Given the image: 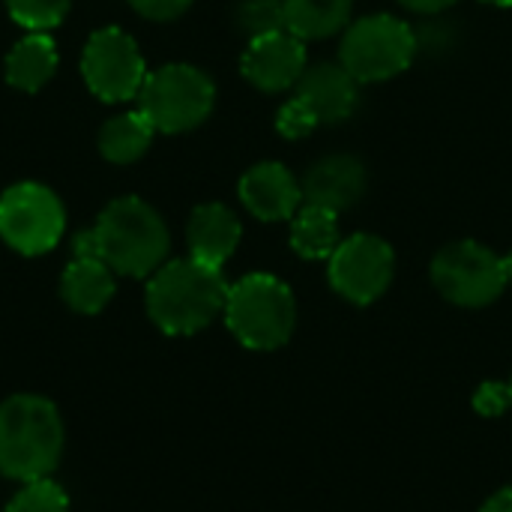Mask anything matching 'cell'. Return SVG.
I'll return each instance as SVG.
<instances>
[{
    "instance_id": "obj_1",
    "label": "cell",
    "mask_w": 512,
    "mask_h": 512,
    "mask_svg": "<svg viewBox=\"0 0 512 512\" xmlns=\"http://www.w3.org/2000/svg\"><path fill=\"white\" fill-rule=\"evenodd\" d=\"M228 282L222 270L195 258L162 264L147 285V312L168 336H192L225 312Z\"/></svg>"
},
{
    "instance_id": "obj_2",
    "label": "cell",
    "mask_w": 512,
    "mask_h": 512,
    "mask_svg": "<svg viewBox=\"0 0 512 512\" xmlns=\"http://www.w3.org/2000/svg\"><path fill=\"white\" fill-rule=\"evenodd\" d=\"M63 453V420L45 396L21 393L0 405V474L9 480L48 477Z\"/></svg>"
},
{
    "instance_id": "obj_3",
    "label": "cell",
    "mask_w": 512,
    "mask_h": 512,
    "mask_svg": "<svg viewBox=\"0 0 512 512\" xmlns=\"http://www.w3.org/2000/svg\"><path fill=\"white\" fill-rule=\"evenodd\" d=\"M99 261H105L120 276H153L168 255L171 237L162 216L141 198H117L111 201L96 225Z\"/></svg>"
},
{
    "instance_id": "obj_4",
    "label": "cell",
    "mask_w": 512,
    "mask_h": 512,
    "mask_svg": "<svg viewBox=\"0 0 512 512\" xmlns=\"http://www.w3.org/2000/svg\"><path fill=\"white\" fill-rule=\"evenodd\" d=\"M225 321L240 345L252 351H276L294 333L297 303L282 279L252 273L228 288Z\"/></svg>"
},
{
    "instance_id": "obj_5",
    "label": "cell",
    "mask_w": 512,
    "mask_h": 512,
    "mask_svg": "<svg viewBox=\"0 0 512 512\" xmlns=\"http://www.w3.org/2000/svg\"><path fill=\"white\" fill-rule=\"evenodd\" d=\"M138 99V111L150 120L156 132H189L201 126L216 102V87L207 78V72L186 66V63H171L147 75Z\"/></svg>"
},
{
    "instance_id": "obj_6",
    "label": "cell",
    "mask_w": 512,
    "mask_h": 512,
    "mask_svg": "<svg viewBox=\"0 0 512 512\" xmlns=\"http://www.w3.org/2000/svg\"><path fill=\"white\" fill-rule=\"evenodd\" d=\"M417 33L393 15H369L345 30L339 60L360 81H387L417 57Z\"/></svg>"
},
{
    "instance_id": "obj_7",
    "label": "cell",
    "mask_w": 512,
    "mask_h": 512,
    "mask_svg": "<svg viewBox=\"0 0 512 512\" xmlns=\"http://www.w3.org/2000/svg\"><path fill=\"white\" fill-rule=\"evenodd\" d=\"M432 282L435 288L456 306L480 309L495 303L507 288V264L492 249L459 240L444 246L432 261Z\"/></svg>"
},
{
    "instance_id": "obj_8",
    "label": "cell",
    "mask_w": 512,
    "mask_h": 512,
    "mask_svg": "<svg viewBox=\"0 0 512 512\" xmlns=\"http://www.w3.org/2000/svg\"><path fill=\"white\" fill-rule=\"evenodd\" d=\"M66 228L60 198L39 183H18L0 195V237L21 255L51 252Z\"/></svg>"
},
{
    "instance_id": "obj_9",
    "label": "cell",
    "mask_w": 512,
    "mask_h": 512,
    "mask_svg": "<svg viewBox=\"0 0 512 512\" xmlns=\"http://www.w3.org/2000/svg\"><path fill=\"white\" fill-rule=\"evenodd\" d=\"M81 75L93 96H99L102 102H126L141 93L147 81V66L126 30L102 27L84 45Z\"/></svg>"
},
{
    "instance_id": "obj_10",
    "label": "cell",
    "mask_w": 512,
    "mask_h": 512,
    "mask_svg": "<svg viewBox=\"0 0 512 512\" xmlns=\"http://www.w3.org/2000/svg\"><path fill=\"white\" fill-rule=\"evenodd\" d=\"M396 255L387 240L375 234H354L330 255V285L339 297L369 306L393 282Z\"/></svg>"
},
{
    "instance_id": "obj_11",
    "label": "cell",
    "mask_w": 512,
    "mask_h": 512,
    "mask_svg": "<svg viewBox=\"0 0 512 512\" xmlns=\"http://www.w3.org/2000/svg\"><path fill=\"white\" fill-rule=\"evenodd\" d=\"M240 69L252 87L264 93H282L294 87L306 72V42L291 30L255 36L243 54Z\"/></svg>"
},
{
    "instance_id": "obj_12",
    "label": "cell",
    "mask_w": 512,
    "mask_h": 512,
    "mask_svg": "<svg viewBox=\"0 0 512 512\" xmlns=\"http://www.w3.org/2000/svg\"><path fill=\"white\" fill-rule=\"evenodd\" d=\"M240 201L243 207L261 222H282L291 219L303 201V186L297 177L279 162H261L249 168L240 180Z\"/></svg>"
},
{
    "instance_id": "obj_13",
    "label": "cell",
    "mask_w": 512,
    "mask_h": 512,
    "mask_svg": "<svg viewBox=\"0 0 512 512\" xmlns=\"http://www.w3.org/2000/svg\"><path fill=\"white\" fill-rule=\"evenodd\" d=\"M366 168L360 159L354 156H324L321 162H315L309 171H306V180H303V201L306 204H315V207H324V210H333V213H342L348 207H354L363 192H366Z\"/></svg>"
},
{
    "instance_id": "obj_14",
    "label": "cell",
    "mask_w": 512,
    "mask_h": 512,
    "mask_svg": "<svg viewBox=\"0 0 512 512\" xmlns=\"http://www.w3.org/2000/svg\"><path fill=\"white\" fill-rule=\"evenodd\" d=\"M357 84L360 81L342 63H318L306 66V72L294 84V96H300L321 123H342L357 108Z\"/></svg>"
},
{
    "instance_id": "obj_15",
    "label": "cell",
    "mask_w": 512,
    "mask_h": 512,
    "mask_svg": "<svg viewBox=\"0 0 512 512\" xmlns=\"http://www.w3.org/2000/svg\"><path fill=\"white\" fill-rule=\"evenodd\" d=\"M240 234H243L240 219L225 204H201L189 216V228H186L189 255L207 267L222 270V264L234 255Z\"/></svg>"
},
{
    "instance_id": "obj_16",
    "label": "cell",
    "mask_w": 512,
    "mask_h": 512,
    "mask_svg": "<svg viewBox=\"0 0 512 512\" xmlns=\"http://www.w3.org/2000/svg\"><path fill=\"white\" fill-rule=\"evenodd\" d=\"M60 294L69 309L96 315L114 297V270L99 258H75L60 279Z\"/></svg>"
},
{
    "instance_id": "obj_17",
    "label": "cell",
    "mask_w": 512,
    "mask_h": 512,
    "mask_svg": "<svg viewBox=\"0 0 512 512\" xmlns=\"http://www.w3.org/2000/svg\"><path fill=\"white\" fill-rule=\"evenodd\" d=\"M57 72V48L48 33H30L6 54V81L24 93H36Z\"/></svg>"
},
{
    "instance_id": "obj_18",
    "label": "cell",
    "mask_w": 512,
    "mask_h": 512,
    "mask_svg": "<svg viewBox=\"0 0 512 512\" xmlns=\"http://www.w3.org/2000/svg\"><path fill=\"white\" fill-rule=\"evenodd\" d=\"M339 213L315 207V204H303L294 213V225H291V249L306 258V261H330V255L339 249Z\"/></svg>"
},
{
    "instance_id": "obj_19",
    "label": "cell",
    "mask_w": 512,
    "mask_h": 512,
    "mask_svg": "<svg viewBox=\"0 0 512 512\" xmlns=\"http://www.w3.org/2000/svg\"><path fill=\"white\" fill-rule=\"evenodd\" d=\"M354 0H285V30L306 39H327L351 18Z\"/></svg>"
},
{
    "instance_id": "obj_20",
    "label": "cell",
    "mask_w": 512,
    "mask_h": 512,
    "mask_svg": "<svg viewBox=\"0 0 512 512\" xmlns=\"http://www.w3.org/2000/svg\"><path fill=\"white\" fill-rule=\"evenodd\" d=\"M153 126L141 111H126L111 117L102 129H99V150L108 162L114 165H129L135 159H141L153 141Z\"/></svg>"
},
{
    "instance_id": "obj_21",
    "label": "cell",
    "mask_w": 512,
    "mask_h": 512,
    "mask_svg": "<svg viewBox=\"0 0 512 512\" xmlns=\"http://www.w3.org/2000/svg\"><path fill=\"white\" fill-rule=\"evenodd\" d=\"M237 24L252 39L285 30V0H240Z\"/></svg>"
},
{
    "instance_id": "obj_22",
    "label": "cell",
    "mask_w": 512,
    "mask_h": 512,
    "mask_svg": "<svg viewBox=\"0 0 512 512\" xmlns=\"http://www.w3.org/2000/svg\"><path fill=\"white\" fill-rule=\"evenodd\" d=\"M69 3L72 0H6V9L21 27L33 33H45L66 18Z\"/></svg>"
},
{
    "instance_id": "obj_23",
    "label": "cell",
    "mask_w": 512,
    "mask_h": 512,
    "mask_svg": "<svg viewBox=\"0 0 512 512\" xmlns=\"http://www.w3.org/2000/svg\"><path fill=\"white\" fill-rule=\"evenodd\" d=\"M3 512H69V498L57 483L42 477L30 480Z\"/></svg>"
},
{
    "instance_id": "obj_24",
    "label": "cell",
    "mask_w": 512,
    "mask_h": 512,
    "mask_svg": "<svg viewBox=\"0 0 512 512\" xmlns=\"http://www.w3.org/2000/svg\"><path fill=\"white\" fill-rule=\"evenodd\" d=\"M318 126H321V120L315 117V111H312L300 96H291V99L279 108V114H276V129H279V135H285V138H306V135H312Z\"/></svg>"
},
{
    "instance_id": "obj_25",
    "label": "cell",
    "mask_w": 512,
    "mask_h": 512,
    "mask_svg": "<svg viewBox=\"0 0 512 512\" xmlns=\"http://www.w3.org/2000/svg\"><path fill=\"white\" fill-rule=\"evenodd\" d=\"M474 408L483 414V417H501L507 408H512V393L510 384H483L477 393H474Z\"/></svg>"
},
{
    "instance_id": "obj_26",
    "label": "cell",
    "mask_w": 512,
    "mask_h": 512,
    "mask_svg": "<svg viewBox=\"0 0 512 512\" xmlns=\"http://www.w3.org/2000/svg\"><path fill=\"white\" fill-rule=\"evenodd\" d=\"M192 0H129V6L150 21H174L189 9Z\"/></svg>"
},
{
    "instance_id": "obj_27",
    "label": "cell",
    "mask_w": 512,
    "mask_h": 512,
    "mask_svg": "<svg viewBox=\"0 0 512 512\" xmlns=\"http://www.w3.org/2000/svg\"><path fill=\"white\" fill-rule=\"evenodd\" d=\"M72 252H75V258H99L96 231H93V228L78 231V234H75V240H72Z\"/></svg>"
},
{
    "instance_id": "obj_28",
    "label": "cell",
    "mask_w": 512,
    "mask_h": 512,
    "mask_svg": "<svg viewBox=\"0 0 512 512\" xmlns=\"http://www.w3.org/2000/svg\"><path fill=\"white\" fill-rule=\"evenodd\" d=\"M405 9H411V12H423V15H435V12H444V9H450L456 0H399Z\"/></svg>"
},
{
    "instance_id": "obj_29",
    "label": "cell",
    "mask_w": 512,
    "mask_h": 512,
    "mask_svg": "<svg viewBox=\"0 0 512 512\" xmlns=\"http://www.w3.org/2000/svg\"><path fill=\"white\" fill-rule=\"evenodd\" d=\"M480 512H512V489H501L498 495H492Z\"/></svg>"
},
{
    "instance_id": "obj_30",
    "label": "cell",
    "mask_w": 512,
    "mask_h": 512,
    "mask_svg": "<svg viewBox=\"0 0 512 512\" xmlns=\"http://www.w3.org/2000/svg\"><path fill=\"white\" fill-rule=\"evenodd\" d=\"M483 3H492V6H512V0H483Z\"/></svg>"
},
{
    "instance_id": "obj_31",
    "label": "cell",
    "mask_w": 512,
    "mask_h": 512,
    "mask_svg": "<svg viewBox=\"0 0 512 512\" xmlns=\"http://www.w3.org/2000/svg\"><path fill=\"white\" fill-rule=\"evenodd\" d=\"M504 264H507V279L512 282V255H510V258H504Z\"/></svg>"
},
{
    "instance_id": "obj_32",
    "label": "cell",
    "mask_w": 512,
    "mask_h": 512,
    "mask_svg": "<svg viewBox=\"0 0 512 512\" xmlns=\"http://www.w3.org/2000/svg\"><path fill=\"white\" fill-rule=\"evenodd\" d=\"M510 393H512V381H510Z\"/></svg>"
}]
</instances>
